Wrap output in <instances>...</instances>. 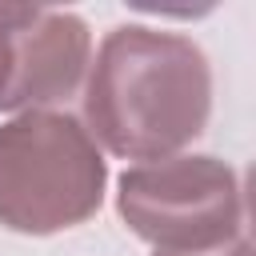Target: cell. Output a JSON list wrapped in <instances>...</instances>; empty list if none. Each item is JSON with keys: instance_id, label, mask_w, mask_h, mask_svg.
<instances>
[{"instance_id": "obj_5", "label": "cell", "mask_w": 256, "mask_h": 256, "mask_svg": "<svg viewBox=\"0 0 256 256\" xmlns=\"http://www.w3.org/2000/svg\"><path fill=\"white\" fill-rule=\"evenodd\" d=\"M32 4H0V112L8 104V92L16 84V64H20V32L28 24Z\"/></svg>"}, {"instance_id": "obj_3", "label": "cell", "mask_w": 256, "mask_h": 256, "mask_svg": "<svg viewBox=\"0 0 256 256\" xmlns=\"http://www.w3.org/2000/svg\"><path fill=\"white\" fill-rule=\"evenodd\" d=\"M116 212L156 252H216L248 236L240 172L208 152L124 168L116 180Z\"/></svg>"}, {"instance_id": "obj_1", "label": "cell", "mask_w": 256, "mask_h": 256, "mask_svg": "<svg viewBox=\"0 0 256 256\" xmlns=\"http://www.w3.org/2000/svg\"><path fill=\"white\" fill-rule=\"evenodd\" d=\"M84 132L96 148L152 164L180 156L212 116L208 52L168 28L116 24L84 76Z\"/></svg>"}, {"instance_id": "obj_4", "label": "cell", "mask_w": 256, "mask_h": 256, "mask_svg": "<svg viewBox=\"0 0 256 256\" xmlns=\"http://www.w3.org/2000/svg\"><path fill=\"white\" fill-rule=\"evenodd\" d=\"M92 64V32L76 12L32 8L20 32V64L16 84L8 92L4 112H60L88 76Z\"/></svg>"}, {"instance_id": "obj_6", "label": "cell", "mask_w": 256, "mask_h": 256, "mask_svg": "<svg viewBox=\"0 0 256 256\" xmlns=\"http://www.w3.org/2000/svg\"><path fill=\"white\" fill-rule=\"evenodd\" d=\"M152 256H252V240H236L228 248H216V252H152Z\"/></svg>"}, {"instance_id": "obj_2", "label": "cell", "mask_w": 256, "mask_h": 256, "mask_svg": "<svg viewBox=\"0 0 256 256\" xmlns=\"http://www.w3.org/2000/svg\"><path fill=\"white\" fill-rule=\"evenodd\" d=\"M108 160L72 112H20L0 124V224L52 236L104 204Z\"/></svg>"}]
</instances>
